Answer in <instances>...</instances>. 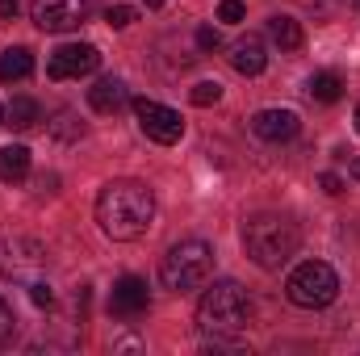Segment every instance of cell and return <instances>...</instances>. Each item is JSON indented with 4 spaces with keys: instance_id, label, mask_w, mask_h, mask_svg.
Instances as JSON below:
<instances>
[{
    "instance_id": "32",
    "label": "cell",
    "mask_w": 360,
    "mask_h": 356,
    "mask_svg": "<svg viewBox=\"0 0 360 356\" xmlns=\"http://www.w3.org/2000/svg\"><path fill=\"white\" fill-rule=\"evenodd\" d=\"M352 8H356V13H360V0H352Z\"/></svg>"
},
{
    "instance_id": "29",
    "label": "cell",
    "mask_w": 360,
    "mask_h": 356,
    "mask_svg": "<svg viewBox=\"0 0 360 356\" xmlns=\"http://www.w3.org/2000/svg\"><path fill=\"white\" fill-rule=\"evenodd\" d=\"M147 8H164V0H147Z\"/></svg>"
},
{
    "instance_id": "28",
    "label": "cell",
    "mask_w": 360,
    "mask_h": 356,
    "mask_svg": "<svg viewBox=\"0 0 360 356\" xmlns=\"http://www.w3.org/2000/svg\"><path fill=\"white\" fill-rule=\"evenodd\" d=\"M352 177L360 180V155H356V160H352Z\"/></svg>"
},
{
    "instance_id": "11",
    "label": "cell",
    "mask_w": 360,
    "mask_h": 356,
    "mask_svg": "<svg viewBox=\"0 0 360 356\" xmlns=\"http://www.w3.org/2000/svg\"><path fill=\"white\" fill-rule=\"evenodd\" d=\"M147 306H151V289H147L143 276H122V281L113 285V298H109V310H113V314L134 319V314H143Z\"/></svg>"
},
{
    "instance_id": "2",
    "label": "cell",
    "mask_w": 360,
    "mask_h": 356,
    "mask_svg": "<svg viewBox=\"0 0 360 356\" xmlns=\"http://www.w3.org/2000/svg\"><path fill=\"white\" fill-rule=\"evenodd\" d=\"M243 248L260 268H281L289 265L302 248V227L285 214H252L243 222Z\"/></svg>"
},
{
    "instance_id": "1",
    "label": "cell",
    "mask_w": 360,
    "mask_h": 356,
    "mask_svg": "<svg viewBox=\"0 0 360 356\" xmlns=\"http://www.w3.org/2000/svg\"><path fill=\"white\" fill-rule=\"evenodd\" d=\"M155 222V193L143 184V180H109L96 197V227L117 239V243H130V239H143Z\"/></svg>"
},
{
    "instance_id": "9",
    "label": "cell",
    "mask_w": 360,
    "mask_h": 356,
    "mask_svg": "<svg viewBox=\"0 0 360 356\" xmlns=\"http://www.w3.org/2000/svg\"><path fill=\"white\" fill-rule=\"evenodd\" d=\"M96 68H101V51L92 42H63L46 63L51 80H80V76H92Z\"/></svg>"
},
{
    "instance_id": "3",
    "label": "cell",
    "mask_w": 360,
    "mask_h": 356,
    "mask_svg": "<svg viewBox=\"0 0 360 356\" xmlns=\"http://www.w3.org/2000/svg\"><path fill=\"white\" fill-rule=\"evenodd\" d=\"M252 319V298L239 281H214L197 302V327L205 336H239Z\"/></svg>"
},
{
    "instance_id": "18",
    "label": "cell",
    "mask_w": 360,
    "mask_h": 356,
    "mask_svg": "<svg viewBox=\"0 0 360 356\" xmlns=\"http://www.w3.org/2000/svg\"><path fill=\"white\" fill-rule=\"evenodd\" d=\"M269 38L281 46V51H297L302 46V25L293 21V17H285V13H276V17H269Z\"/></svg>"
},
{
    "instance_id": "12",
    "label": "cell",
    "mask_w": 360,
    "mask_h": 356,
    "mask_svg": "<svg viewBox=\"0 0 360 356\" xmlns=\"http://www.w3.org/2000/svg\"><path fill=\"white\" fill-rule=\"evenodd\" d=\"M231 68L239 72V76H260L264 68H269V51H264V38L260 34H243V38H235L231 42Z\"/></svg>"
},
{
    "instance_id": "8",
    "label": "cell",
    "mask_w": 360,
    "mask_h": 356,
    "mask_svg": "<svg viewBox=\"0 0 360 356\" xmlns=\"http://www.w3.org/2000/svg\"><path fill=\"white\" fill-rule=\"evenodd\" d=\"M30 17H34V25L46 30V34H68V30L84 25L89 0H34V4H30Z\"/></svg>"
},
{
    "instance_id": "7",
    "label": "cell",
    "mask_w": 360,
    "mask_h": 356,
    "mask_svg": "<svg viewBox=\"0 0 360 356\" xmlns=\"http://www.w3.org/2000/svg\"><path fill=\"white\" fill-rule=\"evenodd\" d=\"M134 117H139V130L151 143H160V147H172V143H180V134H184V117H180L176 109L160 105V101L139 96L134 101Z\"/></svg>"
},
{
    "instance_id": "5",
    "label": "cell",
    "mask_w": 360,
    "mask_h": 356,
    "mask_svg": "<svg viewBox=\"0 0 360 356\" xmlns=\"http://www.w3.org/2000/svg\"><path fill=\"white\" fill-rule=\"evenodd\" d=\"M285 293L302 310H323V306H331L340 298V276H335V268L327 265V260H302L289 272Z\"/></svg>"
},
{
    "instance_id": "15",
    "label": "cell",
    "mask_w": 360,
    "mask_h": 356,
    "mask_svg": "<svg viewBox=\"0 0 360 356\" xmlns=\"http://www.w3.org/2000/svg\"><path fill=\"white\" fill-rule=\"evenodd\" d=\"M34 76V55L25 46H13L0 55V84H17V80H30Z\"/></svg>"
},
{
    "instance_id": "13",
    "label": "cell",
    "mask_w": 360,
    "mask_h": 356,
    "mask_svg": "<svg viewBox=\"0 0 360 356\" xmlns=\"http://www.w3.org/2000/svg\"><path fill=\"white\" fill-rule=\"evenodd\" d=\"M89 105L96 113H117V109L126 105V84H122L117 76H101L89 89Z\"/></svg>"
},
{
    "instance_id": "24",
    "label": "cell",
    "mask_w": 360,
    "mask_h": 356,
    "mask_svg": "<svg viewBox=\"0 0 360 356\" xmlns=\"http://www.w3.org/2000/svg\"><path fill=\"white\" fill-rule=\"evenodd\" d=\"M243 13H248L243 0H222V4H218V21H231V25H235V21H243Z\"/></svg>"
},
{
    "instance_id": "21",
    "label": "cell",
    "mask_w": 360,
    "mask_h": 356,
    "mask_svg": "<svg viewBox=\"0 0 360 356\" xmlns=\"http://www.w3.org/2000/svg\"><path fill=\"white\" fill-rule=\"evenodd\" d=\"M134 17H139V8H134V4H109V13H105V21H109L113 30L134 25Z\"/></svg>"
},
{
    "instance_id": "25",
    "label": "cell",
    "mask_w": 360,
    "mask_h": 356,
    "mask_svg": "<svg viewBox=\"0 0 360 356\" xmlns=\"http://www.w3.org/2000/svg\"><path fill=\"white\" fill-rule=\"evenodd\" d=\"M197 46H201V51H218V46H222L218 30H214V25H201V30H197Z\"/></svg>"
},
{
    "instance_id": "17",
    "label": "cell",
    "mask_w": 360,
    "mask_h": 356,
    "mask_svg": "<svg viewBox=\"0 0 360 356\" xmlns=\"http://www.w3.org/2000/svg\"><path fill=\"white\" fill-rule=\"evenodd\" d=\"M306 92H310L314 101H323V105H335V101L344 96V76H340V72H314V76L306 80Z\"/></svg>"
},
{
    "instance_id": "19",
    "label": "cell",
    "mask_w": 360,
    "mask_h": 356,
    "mask_svg": "<svg viewBox=\"0 0 360 356\" xmlns=\"http://www.w3.org/2000/svg\"><path fill=\"white\" fill-rule=\"evenodd\" d=\"M51 134H55V139H68V143H72V139H80V134H84V126L76 122V113H72V109H63V113H59V117L51 122Z\"/></svg>"
},
{
    "instance_id": "16",
    "label": "cell",
    "mask_w": 360,
    "mask_h": 356,
    "mask_svg": "<svg viewBox=\"0 0 360 356\" xmlns=\"http://www.w3.org/2000/svg\"><path fill=\"white\" fill-rule=\"evenodd\" d=\"M38 117H42V109L34 96H13V105L4 109V126H13V130H34Z\"/></svg>"
},
{
    "instance_id": "14",
    "label": "cell",
    "mask_w": 360,
    "mask_h": 356,
    "mask_svg": "<svg viewBox=\"0 0 360 356\" xmlns=\"http://www.w3.org/2000/svg\"><path fill=\"white\" fill-rule=\"evenodd\" d=\"M25 177H30V147H21V143L0 147V180L4 184H21Z\"/></svg>"
},
{
    "instance_id": "4",
    "label": "cell",
    "mask_w": 360,
    "mask_h": 356,
    "mask_svg": "<svg viewBox=\"0 0 360 356\" xmlns=\"http://www.w3.org/2000/svg\"><path fill=\"white\" fill-rule=\"evenodd\" d=\"M214 272V248L205 239H180L176 248H168V256L160 260V281L172 293L201 289Z\"/></svg>"
},
{
    "instance_id": "31",
    "label": "cell",
    "mask_w": 360,
    "mask_h": 356,
    "mask_svg": "<svg viewBox=\"0 0 360 356\" xmlns=\"http://www.w3.org/2000/svg\"><path fill=\"white\" fill-rule=\"evenodd\" d=\"M0 126H4V105H0Z\"/></svg>"
},
{
    "instance_id": "26",
    "label": "cell",
    "mask_w": 360,
    "mask_h": 356,
    "mask_svg": "<svg viewBox=\"0 0 360 356\" xmlns=\"http://www.w3.org/2000/svg\"><path fill=\"white\" fill-rule=\"evenodd\" d=\"M319 184H323V193H331V197H340V193H344V180L335 177V172H323Z\"/></svg>"
},
{
    "instance_id": "23",
    "label": "cell",
    "mask_w": 360,
    "mask_h": 356,
    "mask_svg": "<svg viewBox=\"0 0 360 356\" xmlns=\"http://www.w3.org/2000/svg\"><path fill=\"white\" fill-rule=\"evenodd\" d=\"M30 302L34 306H55V289L46 281H30Z\"/></svg>"
},
{
    "instance_id": "22",
    "label": "cell",
    "mask_w": 360,
    "mask_h": 356,
    "mask_svg": "<svg viewBox=\"0 0 360 356\" xmlns=\"http://www.w3.org/2000/svg\"><path fill=\"white\" fill-rule=\"evenodd\" d=\"M13 336H17V314H13V306L0 298V348L13 344Z\"/></svg>"
},
{
    "instance_id": "20",
    "label": "cell",
    "mask_w": 360,
    "mask_h": 356,
    "mask_svg": "<svg viewBox=\"0 0 360 356\" xmlns=\"http://www.w3.org/2000/svg\"><path fill=\"white\" fill-rule=\"evenodd\" d=\"M188 96H193V105H197V109H210V105H218V101H222V84H218V80H201Z\"/></svg>"
},
{
    "instance_id": "27",
    "label": "cell",
    "mask_w": 360,
    "mask_h": 356,
    "mask_svg": "<svg viewBox=\"0 0 360 356\" xmlns=\"http://www.w3.org/2000/svg\"><path fill=\"white\" fill-rule=\"evenodd\" d=\"M0 17H17V0H0Z\"/></svg>"
},
{
    "instance_id": "6",
    "label": "cell",
    "mask_w": 360,
    "mask_h": 356,
    "mask_svg": "<svg viewBox=\"0 0 360 356\" xmlns=\"http://www.w3.org/2000/svg\"><path fill=\"white\" fill-rule=\"evenodd\" d=\"M46 268V248L38 239H4L0 243V276L13 281H38V272Z\"/></svg>"
},
{
    "instance_id": "30",
    "label": "cell",
    "mask_w": 360,
    "mask_h": 356,
    "mask_svg": "<svg viewBox=\"0 0 360 356\" xmlns=\"http://www.w3.org/2000/svg\"><path fill=\"white\" fill-rule=\"evenodd\" d=\"M356 134H360V109H356Z\"/></svg>"
},
{
    "instance_id": "10",
    "label": "cell",
    "mask_w": 360,
    "mask_h": 356,
    "mask_svg": "<svg viewBox=\"0 0 360 356\" xmlns=\"http://www.w3.org/2000/svg\"><path fill=\"white\" fill-rule=\"evenodd\" d=\"M297 130H302V117L293 109H260L252 117V134L264 143H289L297 139Z\"/></svg>"
}]
</instances>
